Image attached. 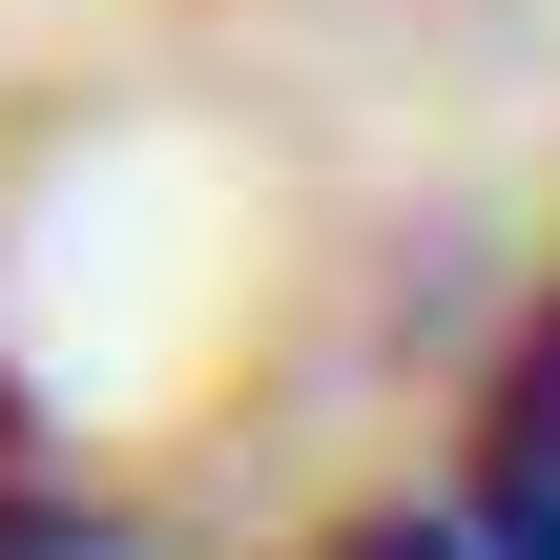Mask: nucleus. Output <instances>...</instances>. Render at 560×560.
Instances as JSON below:
<instances>
[{"label":"nucleus","mask_w":560,"mask_h":560,"mask_svg":"<svg viewBox=\"0 0 560 560\" xmlns=\"http://www.w3.org/2000/svg\"><path fill=\"white\" fill-rule=\"evenodd\" d=\"M0 560H145L125 520H83V499H0Z\"/></svg>","instance_id":"f03ea898"},{"label":"nucleus","mask_w":560,"mask_h":560,"mask_svg":"<svg viewBox=\"0 0 560 560\" xmlns=\"http://www.w3.org/2000/svg\"><path fill=\"white\" fill-rule=\"evenodd\" d=\"M478 540L560 560V312L520 332V374H499V416H478Z\"/></svg>","instance_id":"f257e3e1"},{"label":"nucleus","mask_w":560,"mask_h":560,"mask_svg":"<svg viewBox=\"0 0 560 560\" xmlns=\"http://www.w3.org/2000/svg\"><path fill=\"white\" fill-rule=\"evenodd\" d=\"M312 560H499V540H457V520H353V540H312Z\"/></svg>","instance_id":"7ed1b4c3"}]
</instances>
